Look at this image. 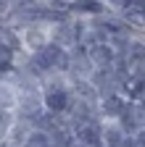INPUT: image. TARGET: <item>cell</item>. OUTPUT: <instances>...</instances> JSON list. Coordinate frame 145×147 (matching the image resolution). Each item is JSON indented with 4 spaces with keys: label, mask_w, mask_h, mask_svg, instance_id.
I'll return each instance as SVG.
<instances>
[{
    "label": "cell",
    "mask_w": 145,
    "mask_h": 147,
    "mask_svg": "<svg viewBox=\"0 0 145 147\" xmlns=\"http://www.w3.org/2000/svg\"><path fill=\"white\" fill-rule=\"evenodd\" d=\"M116 123H119V129H121L127 137H132V134H137L140 129L145 126V113H142L135 102H129V105H127V110L116 118Z\"/></svg>",
    "instance_id": "4"
},
{
    "label": "cell",
    "mask_w": 145,
    "mask_h": 147,
    "mask_svg": "<svg viewBox=\"0 0 145 147\" xmlns=\"http://www.w3.org/2000/svg\"><path fill=\"white\" fill-rule=\"evenodd\" d=\"M13 123H16L13 110H0V144L5 142V137H8V131H11Z\"/></svg>",
    "instance_id": "11"
},
{
    "label": "cell",
    "mask_w": 145,
    "mask_h": 147,
    "mask_svg": "<svg viewBox=\"0 0 145 147\" xmlns=\"http://www.w3.org/2000/svg\"><path fill=\"white\" fill-rule=\"evenodd\" d=\"M127 105H129V100H127L124 95H108L103 100H98V113H100V121H116Z\"/></svg>",
    "instance_id": "5"
},
{
    "label": "cell",
    "mask_w": 145,
    "mask_h": 147,
    "mask_svg": "<svg viewBox=\"0 0 145 147\" xmlns=\"http://www.w3.org/2000/svg\"><path fill=\"white\" fill-rule=\"evenodd\" d=\"M69 79V76H66ZM69 95L74 100H84V102H98V92L90 84V79H69Z\"/></svg>",
    "instance_id": "6"
},
{
    "label": "cell",
    "mask_w": 145,
    "mask_h": 147,
    "mask_svg": "<svg viewBox=\"0 0 145 147\" xmlns=\"http://www.w3.org/2000/svg\"><path fill=\"white\" fill-rule=\"evenodd\" d=\"M87 55H90V61H93L95 68H111L114 61H116V53L111 50V45H95V47H87Z\"/></svg>",
    "instance_id": "7"
},
{
    "label": "cell",
    "mask_w": 145,
    "mask_h": 147,
    "mask_svg": "<svg viewBox=\"0 0 145 147\" xmlns=\"http://www.w3.org/2000/svg\"><path fill=\"white\" fill-rule=\"evenodd\" d=\"M127 63L129 66H137V63H145V37L142 34H135L132 42H129V50H127Z\"/></svg>",
    "instance_id": "10"
},
{
    "label": "cell",
    "mask_w": 145,
    "mask_h": 147,
    "mask_svg": "<svg viewBox=\"0 0 145 147\" xmlns=\"http://www.w3.org/2000/svg\"><path fill=\"white\" fill-rule=\"evenodd\" d=\"M29 134H32V126H29L27 121H16V123L11 126L8 137H5V144H8V147H27Z\"/></svg>",
    "instance_id": "8"
},
{
    "label": "cell",
    "mask_w": 145,
    "mask_h": 147,
    "mask_svg": "<svg viewBox=\"0 0 145 147\" xmlns=\"http://www.w3.org/2000/svg\"><path fill=\"white\" fill-rule=\"evenodd\" d=\"M132 139H135V144H137V147H145V126L140 129L137 134H132Z\"/></svg>",
    "instance_id": "13"
},
{
    "label": "cell",
    "mask_w": 145,
    "mask_h": 147,
    "mask_svg": "<svg viewBox=\"0 0 145 147\" xmlns=\"http://www.w3.org/2000/svg\"><path fill=\"white\" fill-rule=\"evenodd\" d=\"M42 97V108L53 116H66V110L71 105V95L69 89H50V92H40Z\"/></svg>",
    "instance_id": "3"
},
{
    "label": "cell",
    "mask_w": 145,
    "mask_h": 147,
    "mask_svg": "<svg viewBox=\"0 0 145 147\" xmlns=\"http://www.w3.org/2000/svg\"><path fill=\"white\" fill-rule=\"evenodd\" d=\"M19 37H21L24 53H37V50H42V47L50 42V40H48V26H42V24L27 26L24 32H19Z\"/></svg>",
    "instance_id": "2"
},
{
    "label": "cell",
    "mask_w": 145,
    "mask_h": 147,
    "mask_svg": "<svg viewBox=\"0 0 145 147\" xmlns=\"http://www.w3.org/2000/svg\"><path fill=\"white\" fill-rule=\"evenodd\" d=\"M124 137L127 134L119 129L116 121H103V129H100V144L103 147H119Z\"/></svg>",
    "instance_id": "9"
},
{
    "label": "cell",
    "mask_w": 145,
    "mask_h": 147,
    "mask_svg": "<svg viewBox=\"0 0 145 147\" xmlns=\"http://www.w3.org/2000/svg\"><path fill=\"white\" fill-rule=\"evenodd\" d=\"M42 97H40V92H34V95H19L16 97V105H13V116L16 121H27L32 123L34 118H37L42 113Z\"/></svg>",
    "instance_id": "1"
},
{
    "label": "cell",
    "mask_w": 145,
    "mask_h": 147,
    "mask_svg": "<svg viewBox=\"0 0 145 147\" xmlns=\"http://www.w3.org/2000/svg\"><path fill=\"white\" fill-rule=\"evenodd\" d=\"M27 147H50V137H48L45 131H34V129H32Z\"/></svg>",
    "instance_id": "12"
}]
</instances>
